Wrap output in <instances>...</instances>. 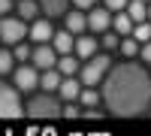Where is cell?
I'll list each match as a JSON object with an SVG mask.
<instances>
[{"instance_id":"obj_15","label":"cell","mask_w":151,"mask_h":136,"mask_svg":"<svg viewBox=\"0 0 151 136\" xmlns=\"http://www.w3.org/2000/svg\"><path fill=\"white\" fill-rule=\"evenodd\" d=\"M60 70L58 67H48V70H40V91H55L58 94V85H60Z\"/></svg>"},{"instance_id":"obj_1","label":"cell","mask_w":151,"mask_h":136,"mask_svg":"<svg viewBox=\"0 0 151 136\" xmlns=\"http://www.w3.org/2000/svg\"><path fill=\"white\" fill-rule=\"evenodd\" d=\"M100 85H103L100 88L103 106L115 118H136L151 109V73L133 58L112 64Z\"/></svg>"},{"instance_id":"obj_19","label":"cell","mask_w":151,"mask_h":136,"mask_svg":"<svg viewBox=\"0 0 151 136\" xmlns=\"http://www.w3.org/2000/svg\"><path fill=\"white\" fill-rule=\"evenodd\" d=\"M127 15L133 18V24L145 21L148 18V3H145V0H130V3H127Z\"/></svg>"},{"instance_id":"obj_24","label":"cell","mask_w":151,"mask_h":136,"mask_svg":"<svg viewBox=\"0 0 151 136\" xmlns=\"http://www.w3.org/2000/svg\"><path fill=\"white\" fill-rule=\"evenodd\" d=\"M30 52H33V48L21 40V42H15V52H12V58H15V60H30Z\"/></svg>"},{"instance_id":"obj_27","label":"cell","mask_w":151,"mask_h":136,"mask_svg":"<svg viewBox=\"0 0 151 136\" xmlns=\"http://www.w3.org/2000/svg\"><path fill=\"white\" fill-rule=\"evenodd\" d=\"M70 3H73V6H79V9H91L97 0H70Z\"/></svg>"},{"instance_id":"obj_2","label":"cell","mask_w":151,"mask_h":136,"mask_svg":"<svg viewBox=\"0 0 151 136\" xmlns=\"http://www.w3.org/2000/svg\"><path fill=\"white\" fill-rule=\"evenodd\" d=\"M60 106L64 103L55 91H40L24 103V115L33 121H52V118H60Z\"/></svg>"},{"instance_id":"obj_21","label":"cell","mask_w":151,"mask_h":136,"mask_svg":"<svg viewBox=\"0 0 151 136\" xmlns=\"http://www.w3.org/2000/svg\"><path fill=\"white\" fill-rule=\"evenodd\" d=\"M130 36H133V40H139V45L148 42V40H151V21H148V18H145V21H136L133 30H130Z\"/></svg>"},{"instance_id":"obj_8","label":"cell","mask_w":151,"mask_h":136,"mask_svg":"<svg viewBox=\"0 0 151 136\" xmlns=\"http://www.w3.org/2000/svg\"><path fill=\"white\" fill-rule=\"evenodd\" d=\"M27 36L33 40V45H36V42H52V36H55V27H52V18H45V15L33 18V21L27 24Z\"/></svg>"},{"instance_id":"obj_28","label":"cell","mask_w":151,"mask_h":136,"mask_svg":"<svg viewBox=\"0 0 151 136\" xmlns=\"http://www.w3.org/2000/svg\"><path fill=\"white\" fill-rule=\"evenodd\" d=\"M12 6H15L12 0H0V15H9V12H12Z\"/></svg>"},{"instance_id":"obj_4","label":"cell","mask_w":151,"mask_h":136,"mask_svg":"<svg viewBox=\"0 0 151 136\" xmlns=\"http://www.w3.org/2000/svg\"><path fill=\"white\" fill-rule=\"evenodd\" d=\"M24 115V106H21V97L15 85H6L3 76H0V118H21Z\"/></svg>"},{"instance_id":"obj_6","label":"cell","mask_w":151,"mask_h":136,"mask_svg":"<svg viewBox=\"0 0 151 136\" xmlns=\"http://www.w3.org/2000/svg\"><path fill=\"white\" fill-rule=\"evenodd\" d=\"M12 76H15V88H18V94H21V91L30 94V91L40 88V70H36L33 64H21V67H15V70H12Z\"/></svg>"},{"instance_id":"obj_10","label":"cell","mask_w":151,"mask_h":136,"mask_svg":"<svg viewBox=\"0 0 151 136\" xmlns=\"http://www.w3.org/2000/svg\"><path fill=\"white\" fill-rule=\"evenodd\" d=\"M64 27H67L73 36L85 33V30H88V12H85V9H79V6H76L73 12L67 9V15H64Z\"/></svg>"},{"instance_id":"obj_20","label":"cell","mask_w":151,"mask_h":136,"mask_svg":"<svg viewBox=\"0 0 151 136\" xmlns=\"http://www.w3.org/2000/svg\"><path fill=\"white\" fill-rule=\"evenodd\" d=\"M118 52H121V58H136V55H139V40H133L130 33H127V36H121Z\"/></svg>"},{"instance_id":"obj_3","label":"cell","mask_w":151,"mask_h":136,"mask_svg":"<svg viewBox=\"0 0 151 136\" xmlns=\"http://www.w3.org/2000/svg\"><path fill=\"white\" fill-rule=\"evenodd\" d=\"M109 67H112V55L109 52H97V55H91L88 60H82V67H79L82 85H100V82L106 79Z\"/></svg>"},{"instance_id":"obj_11","label":"cell","mask_w":151,"mask_h":136,"mask_svg":"<svg viewBox=\"0 0 151 136\" xmlns=\"http://www.w3.org/2000/svg\"><path fill=\"white\" fill-rule=\"evenodd\" d=\"M79 94H82V79L79 76H64L58 85V97H60V103H67V100H79Z\"/></svg>"},{"instance_id":"obj_17","label":"cell","mask_w":151,"mask_h":136,"mask_svg":"<svg viewBox=\"0 0 151 136\" xmlns=\"http://www.w3.org/2000/svg\"><path fill=\"white\" fill-rule=\"evenodd\" d=\"M112 30L121 33V36H127L133 30V18L127 15V9H118V12H112Z\"/></svg>"},{"instance_id":"obj_29","label":"cell","mask_w":151,"mask_h":136,"mask_svg":"<svg viewBox=\"0 0 151 136\" xmlns=\"http://www.w3.org/2000/svg\"><path fill=\"white\" fill-rule=\"evenodd\" d=\"M148 21H151V0H148Z\"/></svg>"},{"instance_id":"obj_22","label":"cell","mask_w":151,"mask_h":136,"mask_svg":"<svg viewBox=\"0 0 151 136\" xmlns=\"http://www.w3.org/2000/svg\"><path fill=\"white\" fill-rule=\"evenodd\" d=\"M118 42H121V33H115V30L100 33V48H106V52H118Z\"/></svg>"},{"instance_id":"obj_18","label":"cell","mask_w":151,"mask_h":136,"mask_svg":"<svg viewBox=\"0 0 151 136\" xmlns=\"http://www.w3.org/2000/svg\"><path fill=\"white\" fill-rule=\"evenodd\" d=\"M15 9H18V15H21L24 21L40 18V3H36V0H18V3H15Z\"/></svg>"},{"instance_id":"obj_25","label":"cell","mask_w":151,"mask_h":136,"mask_svg":"<svg viewBox=\"0 0 151 136\" xmlns=\"http://www.w3.org/2000/svg\"><path fill=\"white\" fill-rule=\"evenodd\" d=\"M127 3H130V0H103V6H106L109 12H118V9H127Z\"/></svg>"},{"instance_id":"obj_7","label":"cell","mask_w":151,"mask_h":136,"mask_svg":"<svg viewBox=\"0 0 151 136\" xmlns=\"http://www.w3.org/2000/svg\"><path fill=\"white\" fill-rule=\"evenodd\" d=\"M30 64H33L36 70H48V67H55V64H58V52H55V45H52V42H36L33 52H30Z\"/></svg>"},{"instance_id":"obj_14","label":"cell","mask_w":151,"mask_h":136,"mask_svg":"<svg viewBox=\"0 0 151 136\" xmlns=\"http://www.w3.org/2000/svg\"><path fill=\"white\" fill-rule=\"evenodd\" d=\"M60 70V76H79V67H82V58L76 55V52H67V55H58V64Z\"/></svg>"},{"instance_id":"obj_9","label":"cell","mask_w":151,"mask_h":136,"mask_svg":"<svg viewBox=\"0 0 151 136\" xmlns=\"http://www.w3.org/2000/svg\"><path fill=\"white\" fill-rule=\"evenodd\" d=\"M112 27V12L106 9V6H91L88 9V30H94V33H103V30H109Z\"/></svg>"},{"instance_id":"obj_26","label":"cell","mask_w":151,"mask_h":136,"mask_svg":"<svg viewBox=\"0 0 151 136\" xmlns=\"http://www.w3.org/2000/svg\"><path fill=\"white\" fill-rule=\"evenodd\" d=\"M139 58H142V60H145V64H151V40H148V42H142V45H139Z\"/></svg>"},{"instance_id":"obj_30","label":"cell","mask_w":151,"mask_h":136,"mask_svg":"<svg viewBox=\"0 0 151 136\" xmlns=\"http://www.w3.org/2000/svg\"><path fill=\"white\" fill-rule=\"evenodd\" d=\"M145 3H148V0H145Z\"/></svg>"},{"instance_id":"obj_12","label":"cell","mask_w":151,"mask_h":136,"mask_svg":"<svg viewBox=\"0 0 151 136\" xmlns=\"http://www.w3.org/2000/svg\"><path fill=\"white\" fill-rule=\"evenodd\" d=\"M97 48H100V40H97V36H91V33H79V36H76L73 52L79 55L82 60H88L91 55H97Z\"/></svg>"},{"instance_id":"obj_16","label":"cell","mask_w":151,"mask_h":136,"mask_svg":"<svg viewBox=\"0 0 151 136\" xmlns=\"http://www.w3.org/2000/svg\"><path fill=\"white\" fill-rule=\"evenodd\" d=\"M52 45H55V52L58 55H67V52H73V45H76V36L64 27V30H55V36H52Z\"/></svg>"},{"instance_id":"obj_13","label":"cell","mask_w":151,"mask_h":136,"mask_svg":"<svg viewBox=\"0 0 151 136\" xmlns=\"http://www.w3.org/2000/svg\"><path fill=\"white\" fill-rule=\"evenodd\" d=\"M40 3V15L45 18H64L70 9V0H36Z\"/></svg>"},{"instance_id":"obj_5","label":"cell","mask_w":151,"mask_h":136,"mask_svg":"<svg viewBox=\"0 0 151 136\" xmlns=\"http://www.w3.org/2000/svg\"><path fill=\"white\" fill-rule=\"evenodd\" d=\"M27 36V21L18 18V15H3L0 18V42L6 45H15Z\"/></svg>"},{"instance_id":"obj_23","label":"cell","mask_w":151,"mask_h":136,"mask_svg":"<svg viewBox=\"0 0 151 136\" xmlns=\"http://www.w3.org/2000/svg\"><path fill=\"white\" fill-rule=\"evenodd\" d=\"M15 70V58H12V52H6V48H0V76H6V73Z\"/></svg>"}]
</instances>
